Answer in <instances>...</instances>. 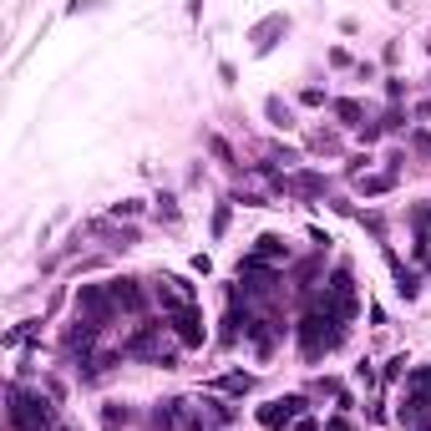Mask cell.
<instances>
[{"mask_svg":"<svg viewBox=\"0 0 431 431\" xmlns=\"http://www.w3.org/2000/svg\"><path fill=\"white\" fill-rule=\"evenodd\" d=\"M167 320H172V335H178L183 345H203V330H198V305H172L167 310Z\"/></svg>","mask_w":431,"mask_h":431,"instance_id":"7a4b0ae2","label":"cell"},{"mask_svg":"<svg viewBox=\"0 0 431 431\" xmlns=\"http://www.w3.org/2000/svg\"><path fill=\"white\" fill-rule=\"evenodd\" d=\"M279 31H285V20H279V15H274V20H264V26H259V51H269V46H274L269 36H279Z\"/></svg>","mask_w":431,"mask_h":431,"instance_id":"277c9868","label":"cell"},{"mask_svg":"<svg viewBox=\"0 0 431 431\" xmlns=\"http://www.w3.org/2000/svg\"><path fill=\"white\" fill-rule=\"evenodd\" d=\"M411 147H416L421 158H431V137H426V132H416V137H411Z\"/></svg>","mask_w":431,"mask_h":431,"instance_id":"ba28073f","label":"cell"},{"mask_svg":"<svg viewBox=\"0 0 431 431\" xmlns=\"http://www.w3.org/2000/svg\"><path fill=\"white\" fill-rule=\"evenodd\" d=\"M335 112H340V117H345V122H350V127H355V122H360V107H355V102H335Z\"/></svg>","mask_w":431,"mask_h":431,"instance_id":"52a82bcc","label":"cell"},{"mask_svg":"<svg viewBox=\"0 0 431 431\" xmlns=\"http://www.w3.org/2000/svg\"><path fill=\"white\" fill-rule=\"evenodd\" d=\"M391 183H396V172H376V178H365V183H360V193H385Z\"/></svg>","mask_w":431,"mask_h":431,"instance_id":"5b68a950","label":"cell"},{"mask_svg":"<svg viewBox=\"0 0 431 431\" xmlns=\"http://www.w3.org/2000/svg\"><path fill=\"white\" fill-rule=\"evenodd\" d=\"M11 426L15 431H51V401H31V396H20L11 391Z\"/></svg>","mask_w":431,"mask_h":431,"instance_id":"6da1fadb","label":"cell"},{"mask_svg":"<svg viewBox=\"0 0 431 431\" xmlns=\"http://www.w3.org/2000/svg\"><path fill=\"white\" fill-rule=\"evenodd\" d=\"M299 411H305V401H299V396H285V401H269L264 406V411H259V426H285V421H294Z\"/></svg>","mask_w":431,"mask_h":431,"instance_id":"3957f363","label":"cell"},{"mask_svg":"<svg viewBox=\"0 0 431 431\" xmlns=\"http://www.w3.org/2000/svg\"><path fill=\"white\" fill-rule=\"evenodd\" d=\"M269 117H274L279 127H289V107H285V102H279V97H269Z\"/></svg>","mask_w":431,"mask_h":431,"instance_id":"8992f818","label":"cell"}]
</instances>
